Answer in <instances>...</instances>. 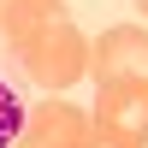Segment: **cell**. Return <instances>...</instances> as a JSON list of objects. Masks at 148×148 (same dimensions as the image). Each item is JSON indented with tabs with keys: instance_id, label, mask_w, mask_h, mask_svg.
Listing matches in <instances>:
<instances>
[{
	"instance_id": "cell-1",
	"label": "cell",
	"mask_w": 148,
	"mask_h": 148,
	"mask_svg": "<svg viewBox=\"0 0 148 148\" xmlns=\"http://www.w3.org/2000/svg\"><path fill=\"white\" fill-rule=\"evenodd\" d=\"M0 53L42 89H71L77 77H89V42L65 0H12L0 24Z\"/></svg>"
},
{
	"instance_id": "cell-2",
	"label": "cell",
	"mask_w": 148,
	"mask_h": 148,
	"mask_svg": "<svg viewBox=\"0 0 148 148\" xmlns=\"http://www.w3.org/2000/svg\"><path fill=\"white\" fill-rule=\"evenodd\" d=\"M89 125L113 148H148V83H101Z\"/></svg>"
},
{
	"instance_id": "cell-3",
	"label": "cell",
	"mask_w": 148,
	"mask_h": 148,
	"mask_svg": "<svg viewBox=\"0 0 148 148\" xmlns=\"http://www.w3.org/2000/svg\"><path fill=\"white\" fill-rule=\"evenodd\" d=\"M89 77L95 83H148V30L113 24L101 42H89Z\"/></svg>"
},
{
	"instance_id": "cell-4",
	"label": "cell",
	"mask_w": 148,
	"mask_h": 148,
	"mask_svg": "<svg viewBox=\"0 0 148 148\" xmlns=\"http://www.w3.org/2000/svg\"><path fill=\"white\" fill-rule=\"evenodd\" d=\"M24 148H89L95 142V125L83 107L71 101H36L24 113V130H18Z\"/></svg>"
},
{
	"instance_id": "cell-5",
	"label": "cell",
	"mask_w": 148,
	"mask_h": 148,
	"mask_svg": "<svg viewBox=\"0 0 148 148\" xmlns=\"http://www.w3.org/2000/svg\"><path fill=\"white\" fill-rule=\"evenodd\" d=\"M18 130H24V89L6 71V53H0V148L18 142Z\"/></svg>"
},
{
	"instance_id": "cell-6",
	"label": "cell",
	"mask_w": 148,
	"mask_h": 148,
	"mask_svg": "<svg viewBox=\"0 0 148 148\" xmlns=\"http://www.w3.org/2000/svg\"><path fill=\"white\" fill-rule=\"evenodd\" d=\"M6 12H12V0H0V24H6Z\"/></svg>"
},
{
	"instance_id": "cell-7",
	"label": "cell",
	"mask_w": 148,
	"mask_h": 148,
	"mask_svg": "<svg viewBox=\"0 0 148 148\" xmlns=\"http://www.w3.org/2000/svg\"><path fill=\"white\" fill-rule=\"evenodd\" d=\"M89 148H113V142H101V136H95V142H89Z\"/></svg>"
},
{
	"instance_id": "cell-8",
	"label": "cell",
	"mask_w": 148,
	"mask_h": 148,
	"mask_svg": "<svg viewBox=\"0 0 148 148\" xmlns=\"http://www.w3.org/2000/svg\"><path fill=\"white\" fill-rule=\"evenodd\" d=\"M136 12H142V18H148V0H136Z\"/></svg>"
}]
</instances>
